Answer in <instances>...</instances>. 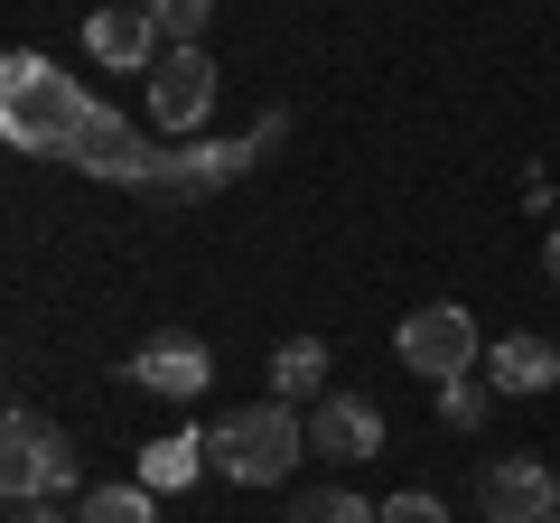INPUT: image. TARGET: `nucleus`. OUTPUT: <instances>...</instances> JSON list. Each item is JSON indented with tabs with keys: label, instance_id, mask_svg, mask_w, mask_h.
<instances>
[{
	"label": "nucleus",
	"instance_id": "f257e3e1",
	"mask_svg": "<svg viewBox=\"0 0 560 523\" xmlns=\"http://www.w3.org/2000/svg\"><path fill=\"white\" fill-rule=\"evenodd\" d=\"M84 113H94V94H84L75 75H57L38 47H10V66H0V141H10V150H28V160H66V141H75Z\"/></svg>",
	"mask_w": 560,
	"mask_h": 523
},
{
	"label": "nucleus",
	"instance_id": "f03ea898",
	"mask_svg": "<svg viewBox=\"0 0 560 523\" xmlns=\"http://www.w3.org/2000/svg\"><path fill=\"white\" fill-rule=\"evenodd\" d=\"M206 458H215V477H234V486H280L308 458V421L290 403H243V411H224V421L206 430Z\"/></svg>",
	"mask_w": 560,
	"mask_h": 523
},
{
	"label": "nucleus",
	"instance_id": "7ed1b4c3",
	"mask_svg": "<svg viewBox=\"0 0 560 523\" xmlns=\"http://www.w3.org/2000/svg\"><path fill=\"white\" fill-rule=\"evenodd\" d=\"M75 486V440L38 411H10L0 421V496L10 504H57Z\"/></svg>",
	"mask_w": 560,
	"mask_h": 523
},
{
	"label": "nucleus",
	"instance_id": "20e7f679",
	"mask_svg": "<svg viewBox=\"0 0 560 523\" xmlns=\"http://www.w3.org/2000/svg\"><path fill=\"white\" fill-rule=\"evenodd\" d=\"M393 346H401V364H411L420 383H458V374H477V356H486L477 318H467L458 300H430V309H411Z\"/></svg>",
	"mask_w": 560,
	"mask_h": 523
},
{
	"label": "nucleus",
	"instance_id": "39448f33",
	"mask_svg": "<svg viewBox=\"0 0 560 523\" xmlns=\"http://www.w3.org/2000/svg\"><path fill=\"white\" fill-rule=\"evenodd\" d=\"M280 141V113H261L243 141H206V150H160V168H150V187L160 197H206V187H234L243 168L261 160V150Z\"/></svg>",
	"mask_w": 560,
	"mask_h": 523
},
{
	"label": "nucleus",
	"instance_id": "423d86ee",
	"mask_svg": "<svg viewBox=\"0 0 560 523\" xmlns=\"http://www.w3.org/2000/svg\"><path fill=\"white\" fill-rule=\"evenodd\" d=\"M66 168H84V178H113V187H150L160 150H150V141L131 131V113L94 103V113L75 121V141H66Z\"/></svg>",
	"mask_w": 560,
	"mask_h": 523
},
{
	"label": "nucleus",
	"instance_id": "0eeeda50",
	"mask_svg": "<svg viewBox=\"0 0 560 523\" xmlns=\"http://www.w3.org/2000/svg\"><path fill=\"white\" fill-rule=\"evenodd\" d=\"M215 94H224V75H215L206 47H168V57L150 66V121H160V131H206Z\"/></svg>",
	"mask_w": 560,
	"mask_h": 523
},
{
	"label": "nucleus",
	"instance_id": "6e6552de",
	"mask_svg": "<svg viewBox=\"0 0 560 523\" xmlns=\"http://www.w3.org/2000/svg\"><path fill=\"white\" fill-rule=\"evenodd\" d=\"M131 374H140V393H160V403H197L206 383H215V346L187 337V327H160V337L131 356Z\"/></svg>",
	"mask_w": 560,
	"mask_h": 523
},
{
	"label": "nucleus",
	"instance_id": "1a4fd4ad",
	"mask_svg": "<svg viewBox=\"0 0 560 523\" xmlns=\"http://www.w3.org/2000/svg\"><path fill=\"white\" fill-rule=\"evenodd\" d=\"M84 57L113 66V75H150V66L168 57V38H160V20H150L140 0H113V10L84 20Z\"/></svg>",
	"mask_w": 560,
	"mask_h": 523
},
{
	"label": "nucleus",
	"instance_id": "9d476101",
	"mask_svg": "<svg viewBox=\"0 0 560 523\" xmlns=\"http://www.w3.org/2000/svg\"><path fill=\"white\" fill-rule=\"evenodd\" d=\"M477 504H486V523H551L560 514V467H541V458H495L477 477Z\"/></svg>",
	"mask_w": 560,
	"mask_h": 523
},
{
	"label": "nucleus",
	"instance_id": "9b49d317",
	"mask_svg": "<svg viewBox=\"0 0 560 523\" xmlns=\"http://www.w3.org/2000/svg\"><path fill=\"white\" fill-rule=\"evenodd\" d=\"M383 449V411L364 403V393H327L318 411H308V458H374Z\"/></svg>",
	"mask_w": 560,
	"mask_h": 523
},
{
	"label": "nucleus",
	"instance_id": "f8f14e48",
	"mask_svg": "<svg viewBox=\"0 0 560 523\" xmlns=\"http://www.w3.org/2000/svg\"><path fill=\"white\" fill-rule=\"evenodd\" d=\"M486 383H495V393H541V383H560V346L533 337V327H514V337H495V356H486Z\"/></svg>",
	"mask_w": 560,
	"mask_h": 523
},
{
	"label": "nucleus",
	"instance_id": "ddd939ff",
	"mask_svg": "<svg viewBox=\"0 0 560 523\" xmlns=\"http://www.w3.org/2000/svg\"><path fill=\"white\" fill-rule=\"evenodd\" d=\"M271 403H327V337L271 346Z\"/></svg>",
	"mask_w": 560,
	"mask_h": 523
},
{
	"label": "nucleus",
	"instance_id": "4468645a",
	"mask_svg": "<svg viewBox=\"0 0 560 523\" xmlns=\"http://www.w3.org/2000/svg\"><path fill=\"white\" fill-rule=\"evenodd\" d=\"M197 467H215V458H206V440H187V430H168V440H150V449H140V486H150V496L187 486Z\"/></svg>",
	"mask_w": 560,
	"mask_h": 523
},
{
	"label": "nucleus",
	"instance_id": "2eb2a0df",
	"mask_svg": "<svg viewBox=\"0 0 560 523\" xmlns=\"http://www.w3.org/2000/svg\"><path fill=\"white\" fill-rule=\"evenodd\" d=\"M75 523H160V496L150 486H84V504H75Z\"/></svg>",
	"mask_w": 560,
	"mask_h": 523
},
{
	"label": "nucleus",
	"instance_id": "dca6fc26",
	"mask_svg": "<svg viewBox=\"0 0 560 523\" xmlns=\"http://www.w3.org/2000/svg\"><path fill=\"white\" fill-rule=\"evenodd\" d=\"M290 523H383V504H364L355 486H308V496L290 504Z\"/></svg>",
	"mask_w": 560,
	"mask_h": 523
},
{
	"label": "nucleus",
	"instance_id": "f3484780",
	"mask_svg": "<svg viewBox=\"0 0 560 523\" xmlns=\"http://www.w3.org/2000/svg\"><path fill=\"white\" fill-rule=\"evenodd\" d=\"M150 20H160L168 47H206V20H215V0H140Z\"/></svg>",
	"mask_w": 560,
	"mask_h": 523
},
{
	"label": "nucleus",
	"instance_id": "a211bd4d",
	"mask_svg": "<svg viewBox=\"0 0 560 523\" xmlns=\"http://www.w3.org/2000/svg\"><path fill=\"white\" fill-rule=\"evenodd\" d=\"M486 403H495V383H486V374L440 383V411H448V430H486Z\"/></svg>",
	"mask_w": 560,
	"mask_h": 523
},
{
	"label": "nucleus",
	"instance_id": "6ab92c4d",
	"mask_svg": "<svg viewBox=\"0 0 560 523\" xmlns=\"http://www.w3.org/2000/svg\"><path fill=\"white\" fill-rule=\"evenodd\" d=\"M383 523H448V514H440V496H420V486H411V496L383 504Z\"/></svg>",
	"mask_w": 560,
	"mask_h": 523
},
{
	"label": "nucleus",
	"instance_id": "aec40b11",
	"mask_svg": "<svg viewBox=\"0 0 560 523\" xmlns=\"http://www.w3.org/2000/svg\"><path fill=\"white\" fill-rule=\"evenodd\" d=\"M10 523H75V514H57V504H10Z\"/></svg>",
	"mask_w": 560,
	"mask_h": 523
},
{
	"label": "nucleus",
	"instance_id": "412c9836",
	"mask_svg": "<svg viewBox=\"0 0 560 523\" xmlns=\"http://www.w3.org/2000/svg\"><path fill=\"white\" fill-rule=\"evenodd\" d=\"M541 271H551V290H560V224L541 234Z\"/></svg>",
	"mask_w": 560,
	"mask_h": 523
},
{
	"label": "nucleus",
	"instance_id": "4be33fe9",
	"mask_svg": "<svg viewBox=\"0 0 560 523\" xmlns=\"http://www.w3.org/2000/svg\"><path fill=\"white\" fill-rule=\"evenodd\" d=\"M551 523H560V514H551Z\"/></svg>",
	"mask_w": 560,
	"mask_h": 523
}]
</instances>
